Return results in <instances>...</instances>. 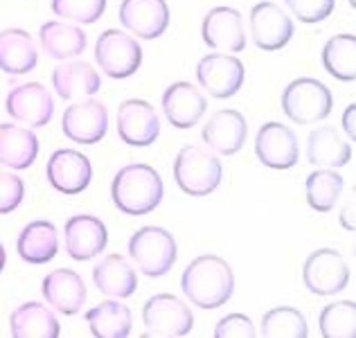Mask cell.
Segmentation results:
<instances>
[{
	"label": "cell",
	"instance_id": "3",
	"mask_svg": "<svg viewBox=\"0 0 356 338\" xmlns=\"http://www.w3.org/2000/svg\"><path fill=\"white\" fill-rule=\"evenodd\" d=\"M223 165L205 147L187 145L174 161V181L187 196H208L221 185Z\"/></svg>",
	"mask_w": 356,
	"mask_h": 338
},
{
	"label": "cell",
	"instance_id": "32",
	"mask_svg": "<svg viewBox=\"0 0 356 338\" xmlns=\"http://www.w3.org/2000/svg\"><path fill=\"white\" fill-rule=\"evenodd\" d=\"M325 70L339 81L356 79V36L354 34H336L323 48Z\"/></svg>",
	"mask_w": 356,
	"mask_h": 338
},
{
	"label": "cell",
	"instance_id": "15",
	"mask_svg": "<svg viewBox=\"0 0 356 338\" xmlns=\"http://www.w3.org/2000/svg\"><path fill=\"white\" fill-rule=\"evenodd\" d=\"M48 183L61 194L74 196L83 192L92 181V165L88 156L77 149H57L45 165Z\"/></svg>",
	"mask_w": 356,
	"mask_h": 338
},
{
	"label": "cell",
	"instance_id": "14",
	"mask_svg": "<svg viewBox=\"0 0 356 338\" xmlns=\"http://www.w3.org/2000/svg\"><path fill=\"white\" fill-rule=\"evenodd\" d=\"M118 136L129 147H149L161 136V118L147 99H124L118 108Z\"/></svg>",
	"mask_w": 356,
	"mask_h": 338
},
{
	"label": "cell",
	"instance_id": "21",
	"mask_svg": "<svg viewBox=\"0 0 356 338\" xmlns=\"http://www.w3.org/2000/svg\"><path fill=\"white\" fill-rule=\"evenodd\" d=\"M163 111L174 129H192L208 111V99L190 81H176L163 92Z\"/></svg>",
	"mask_w": 356,
	"mask_h": 338
},
{
	"label": "cell",
	"instance_id": "40",
	"mask_svg": "<svg viewBox=\"0 0 356 338\" xmlns=\"http://www.w3.org/2000/svg\"><path fill=\"white\" fill-rule=\"evenodd\" d=\"M341 225H343L345 230L354 232V228H356V223H354V199H350V203L343 205V210H341Z\"/></svg>",
	"mask_w": 356,
	"mask_h": 338
},
{
	"label": "cell",
	"instance_id": "9",
	"mask_svg": "<svg viewBox=\"0 0 356 338\" xmlns=\"http://www.w3.org/2000/svg\"><path fill=\"white\" fill-rule=\"evenodd\" d=\"M196 79L210 97L228 99L241 90L246 68L241 59L232 54H205L196 63Z\"/></svg>",
	"mask_w": 356,
	"mask_h": 338
},
{
	"label": "cell",
	"instance_id": "26",
	"mask_svg": "<svg viewBox=\"0 0 356 338\" xmlns=\"http://www.w3.org/2000/svg\"><path fill=\"white\" fill-rule=\"evenodd\" d=\"M39 63L34 39L21 27H7L0 32V70L7 74H27Z\"/></svg>",
	"mask_w": 356,
	"mask_h": 338
},
{
	"label": "cell",
	"instance_id": "20",
	"mask_svg": "<svg viewBox=\"0 0 356 338\" xmlns=\"http://www.w3.org/2000/svg\"><path fill=\"white\" fill-rule=\"evenodd\" d=\"M203 143L214 149L221 156H235L246 145L248 138V122L239 111L221 108L205 122L201 131Z\"/></svg>",
	"mask_w": 356,
	"mask_h": 338
},
{
	"label": "cell",
	"instance_id": "30",
	"mask_svg": "<svg viewBox=\"0 0 356 338\" xmlns=\"http://www.w3.org/2000/svg\"><path fill=\"white\" fill-rule=\"evenodd\" d=\"M86 323L97 338H127L134 330V314L118 300H104L86 312Z\"/></svg>",
	"mask_w": 356,
	"mask_h": 338
},
{
	"label": "cell",
	"instance_id": "25",
	"mask_svg": "<svg viewBox=\"0 0 356 338\" xmlns=\"http://www.w3.org/2000/svg\"><path fill=\"white\" fill-rule=\"evenodd\" d=\"M39 41L43 52L50 59L57 61H68L74 56L83 54L88 45V36L79 25L68 23V21H48L41 25L39 30Z\"/></svg>",
	"mask_w": 356,
	"mask_h": 338
},
{
	"label": "cell",
	"instance_id": "42",
	"mask_svg": "<svg viewBox=\"0 0 356 338\" xmlns=\"http://www.w3.org/2000/svg\"><path fill=\"white\" fill-rule=\"evenodd\" d=\"M350 5H352V7H356V0H350Z\"/></svg>",
	"mask_w": 356,
	"mask_h": 338
},
{
	"label": "cell",
	"instance_id": "38",
	"mask_svg": "<svg viewBox=\"0 0 356 338\" xmlns=\"http://www.w3.org/2000/svg\"><path fill=\"white\" fill-rule=\"evenodd\" d=\"M214 336L217 338H255L257 330H255V323H252L246 314H230L217 323Z\"/></svg>",
	"mask_w": 356,
	"mask_h": 338
},
{
	"label": "cell",
	"instance_id": "6",
	"mask_svg": "<svg viewBox=\"0 0 356 338\" xmlns=\"http://www.w3.org/2000/svg\"><path fill=\"white\" fill-rule=\"evenodd\" d=\"M143 323L147 336L158 338H178L192 332L194 314L185 300L174 293L152 296L143 307Z\"/></svg>",
	"mask_w": 356,
	"mask_h": 338
},
{
	"label": "cell",
	"instance_id": "23",
	"mask_svg": "<svg viewBox=\"0 0 356 338\" xmlns=\"http://www.w3.org/2000/svg\"><path fill=\"white\" fill-rule=\"evenodd\" d=\"M92 282H95L99 293L115 300H124L136 293L138 273L124 255L115 252V255H106L92 268Z\"/></svg>",
	"mask_w": 356,
	"mask_h": 338
},
{
	"label": "cell",
	"instance_id": "31",
	"mask_svg": "<svg viewBox=\"0 0 356 338\" xmlns=\"http://www.w3.org/2000/svg\"><path fill=\"white\" fill-rule=\"evenodd\" d=\"M345 181L339 172L334 169H316L307 176L305 192H307V203L309 208L316 212H332V208L339 203L343 194Z\"/></svg>",
	"mask_w": 356,
	"mask_h": 338
},
{
	"label": "cell",
	"instance_id": "24",
	"mask_svg": "<svg viewBox=\"0 0 356 338\" xmlns=\"http://www.w3.org/2000/svg\"><path fill=\"white\" fill-rule=\"evenodd\" d=\"M9 332L14 338H57L59 318L43 303H23L9 314Z\"/></svg>",
	"mask_w": 356,
	"mask_h": 338
},
{
	"label": "cell",
	"instance_id": "29",
	"mask_svg": "<svg viewBox=\"0 0 356 338\" xmlns=\"http://www.w3.org/2000/svg\"><path fill=\"white\" fill-rule=\"evenodd\" d=\"M52 86L61 99L95 95L102 86L99 72L88 61H65L52 70Z\"/></svg>",
	"mask_w": 356,
	"mask_h": 338
},
{
	"label": "cell",
	"instance_id": "35",
	"mask_svg": "<svg viewBox=\"0 0 356 338\" xmlns=\"http://www.w3.org/2000/svg\"><path fill=\"white\" fill-rule=\"evenodd\" d=\"M52 12L74 25H92L106 12V0H52Z\"/></svg>",
	"mask_w": 356,
	"mask_h": 338
},
{
	"label": "cell",
	"instance_id": "28",
	"mask_svg": "<svg viewBox=\"0 0 356 338\" xmlns=\"http://www.w3.org/2000/svg\"><path fill=\"white\" fill-rule=\"evenodd\" d=\"M307 158L316 167L339 169L352 161V145L334 127H318L307 138Z\"/></svg>",
	"mask_w": 356,
	"mask_h": 338
},
{
	"label": "cell",
	"instance_id": "27",
	"mask_svg": "<svg viewBox=\"0 0 356 338\" xmlns=\"http://www.w3.org/2000/svg\"><path fill=\"white\" fill-rule=\"evenodd\" d=\"M39 156V138L32 129L0 124V165L7 169H30Z\"/></svg>",
	"mask_w": 356,
	"mask_h": 338
},
{
	"label": "cell",
	"instance_id": "18",
	"mask_svg": "<svg viewBox=\"0 0 356 338\" xmlns=\"http://www.w3.org/2000/svg\"><path fill=\"white\" fill-rule=\"evenodd\" d=\"M203 41L208 48L226 54H235L246 48L241 14L235 7H214L203 18L201 25Z\"/></svg>",
	"mask_w": 356,
	"mask_h": 338
},
{
	"label": "cell",
	"instance_id": "37",
	"mask_svg": "<svg viewBox=\"0 0 356 338\" xmlns=\"http://www.w3.org/2000/svg\"><path fill=\"white\" fill-rule=\"evenodd\" d=\"M300 23H321L334 12L336 0H286Z\"/></svg>",
	"mask_w": 356,
	"mask_h": 338
},
{
	"label": "cell",
	"instance_id": "41",
	"mask_svg": "<svg viewBox=\"0 0 356 338\" xmlns=\"http://www.w3.org/2000/svg\"><path fill=\"white\" fill-rule=\"evenodd\" d=\"M5 264H7V252H5L3 241H0V273L5 271Z\"/></svg>",
	"mask_w": 356,
	"mask_h": 338
},
{
	"label": "cell",
	"instance_id": "34",
	"mask_svg": "<svg viewBox=\"0 0 356 338\" xmlns=\"http://www.w3.org/2000/svg\"><path fill=\"white\" fill-rule=\"evenodd\" d=\"M318 327L325 338H354L356 336V303L354 300H339V303L327 305Z\"/></svg>",
	"mask_w": 356,
	"mask_h": 338
},
{
	"label": "cell",
	"instance_id": "7",
	"mask_svg": "<svg viewBox=\"0 0 356 338\" xmlns=\"http://www.w3.org/2000/svg\"><path fill=\"white\" fill-rule=\"evenodd\" d=\"M352 271L336 248H318L305 259L302 280L314 296L330 298L350 284Z\"/></svg>",
	"mask_w": 356,
	"mask_h": 338
},
{
	"label": "cell",
	"instance_id": "19",
	"mask_svg": "<svg viewBox=\"0 0 356 338\" xmlns=\"http://www.w3.org/2000/svg\"><path fill=\"white\" fill-rule=\"evenodd\" d=\"M41 293L45 303H48L54 312H59L63 316L79 314L88 298L83 277L77 271H70V268L50 271L41 282Z\"/></svg>",
	"mask_w": 356,
	"mask_h": 338
},
{
	"label": "cell",
	"instance_id": "5",
	"mask_svg": "<svg viewBox=\"0 0 356 338\" xmlns=\"http://www.w3.org/2000/svg\"><path fill=\"white\" fill-rule=\"evenodd\" d=\"M334 108L332 90L321 79L298 77L282 92V111L284 115L300 127L316 124L330 118Z\"/></svg>",
	"mask_w": 356,
	"mask_h": 338
},
{
	"label": "cell",
	"instance_id": "8",
	"mask_svg": "<svg viewBox=\"0 0 356 338\" xmlns=\"http://www.w3.org/2000/svg\"><path fill=\"white\" fill-rule=\"evenodd\" d=\"M95 61L102 72L111 79H127L136 74L143 63V48L127 32L106 30L97 36L95 43Z\"/></svg>",
	"mask_w": 356,
	"mask_h": 338
},
{
	"label": "cell",
	"instance_id": "13",
	"mask_svg": "<svg viewBox=\"0 0 356 338\" xmlns=\"http://www.w3.org/2000/svg\"><path fill=\"white\" fill-rule=\"evenodd\" d=\"M255 156L259 158V163L268 169H291L298 165L300 158V147L298 138L289 127H284L282 122H266L261 124L255 138Z\"/></svg>",
	"mask_w": 356,
	"mask_h": 338
},
{
	"label": "cell",
	"instance_id": "10",
	"mask_svg": "<svg viewBox=\"0 0 356 338\" xmlns=\"http://www.w3.org/2000/svg\"><path fill=\"white\" fill-rule=\"evenodd\" d=\"M5 111L9 118L21 122V124L39 129L50 124L54 115V99L43 83L27 81L21 83V86H14L7 92Z\"/></svg>",
	"mask_w": 356,
	"mask_h": 338
},
{
	"label": "cell",
	"instance_id": "11",
	"mask_svg": "<svg viewBox=\"0 0 356 338\" xmlns=\"http://www.w3.org/2000/svg\"><path fill=\"white\" fill-rule=\"evenodd\" d=\"M63 136L77 145H97L108 131V111L99 99H83L65 108L61 118Z\"/></svg>",
	"mask_w": 356,
	"mask_h": 338
},
{
	"label": "cell",
	"instance_id": "17",
	"mask_svg": "<svg viewBox=\"0 0 356 338\" xmlns=\"http://www.w3.org/2000/svg\"><path fill=\"white\" fill-rule=\"evenodd\" d=\"M170 5L167 0H122L120 23L140 39L154 41L170 27Z\"/></svg>",
	"mask_w": 356,
	"mask_h": 338
},
{
	"label": "cell",
	"instance_id": "4",
	"mask_svg": "<svg viewBox=\"0 0 356 338\" xmlns=\"http://www.w3.org/2000/svg\"><path fill=\"white\" fill-rule=\"evenodd\" d=\"M129 257L147 277H163L176 264L178 246L170 230L161 225H145L129 239Z\"/></svg>",
	"mask_w": 356,
	"mask_h": 338
},
{
	"label": "cell",
	"instance_id": "1",
	"mask_svg": "<svg viewBox=\"0 0 356 338\" xmlns=\"http://www.w3.org/2000/svg\"><path fill=\"white\" fill-rule=\"evenodd\" d=\"M181 289L194 307L219 309L235 293V273L223 257L201 255L185 266Z\"/></svg>",
	"mask_w": 356,
	"mask_h": 338
},
{
	"label": "cell",
	"instance_id": "12",
	"mask_svg": "<svg viewBox=\"0 0 356 338\" xmlns=\"http://www.w3.org/2000/svg\"><path fill=\"white\" fill-rule=\"evenodd\" d=\"M250 36L252 43L264 52L282 50L293 36V21L280 5L264 0L250 9Z\"/></svg>",
	"mask_w": 356,
	"mask_h": 338
},
{
	"label": "cell",
	"instance_id": "36",
	"mask_svg": "<svg viewBox=\"0 0 356 338\" xmlns=\"http://www.w3.org/2000/svg\"><path fill=\"white\" fill-rule=\"evenodd\" d=\"M25 199V183L21 176L0 167V214L14 212Z\"/></svg>",
	"mask_w": 356,
	"mask_h": 338
},
{
	"label": "cell",
	"instance_id": "22",
	"mask_svg": "<svg viewBox=\"0 0 356 338\" xmlns=\"http://www.w3.org/2000/svg\"><path fill=\"white\" fill-rule=\"evenodd\" d=\"M16 252L18 257L27 264L41 266L48 264L59 252V230L52 221L36 219L30 221L21 230L16 239Z\"/></svg>",
	"mask_w": 356,
	"mask_h": 338
},
{
	"label": "cell",
	"instance_id": "33",
	"mask_svg": "<svg viewBox=\"0 0 356 338\" xmlns=\"http://www.w3.org/2000/svg\"><path fill=\"white\" fill-rule=\"evenodd\" d=\"M259 332L266 338H307L309 325L296 307H275L261 318Z\"/></svg>",
	"mask_w": 356,
	"mask_h": 338
},
{
	"label": "cell",
	"instance_id": "2",
	"mask_svg": "<svg viewBox=\"0 0 356 338\" xmlns=\"http://www.w3.org/2000/svg\"><path fill=\"white\" fill-rule=\"evenodd\" d=\"M163 196L165 185L161 174L145 163L124 165L111 183V199L115 208L129 217H143V214L154 212L161 205Z\"/></svg>",
	"mask_w": 356,
	"mask_h": 338
},
{
	"label": "cell",
	"instance_id": "39",
	"mask_svg": "<svg viewBox=\"0 0 356 338\" xmlns=\"http://www.w3.org/2000/svg\"><path fill=\"white\" fill-rule=\"evenodd\" d=\"M356 104H350L348 108H345L343 113V129H345V134L350 136V140H356Z\"/></svg>",
	"mask_w": 356,
	"mask_h": 338
},
{
	"label": "cell",
	"instance_id": "16",
	"mask_svg": "<svg viewBox=\"0 0 356 338\" xmlns=\"http://www.w3.org/2000/svg\"><path fill=\"white\" fill-rule=\"evenodd\" d=\"M108 230L102 219L92 214H74L63 225V246L74 261H88L104 252Z\"/></svg>",
	"mask_w": 356,
	"mask_h": 338
}]
</instances>
